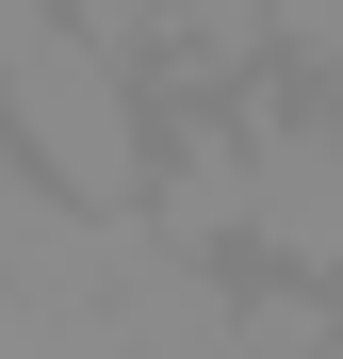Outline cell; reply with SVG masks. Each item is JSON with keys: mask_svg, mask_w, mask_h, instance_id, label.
Returning <instances> with one entry per match:
<instances>
[{"mask_svg": "<svg viewBox=\"0 0 343 359\" xmlns=\"http://www.w3.org/2000/svg\"><path fill=\"white\" fill-rule=\"evenodd\" d=\"M0 147H17L66 212H147V163H163V114L147 82L82 49L49 0H0Z\"/></svg>", "mask_w": 343, "mask_h": 359, "instance_id": "1", "label": "cell"}, {"mask_svg": "<svg viewBox=\"0 0 343 359\" xmlns=\"http://www.w3.org/2000/svg\"><path fill=\"white\" fill-rule=\"evenodd\" d=\"M229 359H343V294H311V278L229 294Z\"/></svg>", "mask_w": 343, "mask_h": 359, "instance_id": "4", "label": "cell"}, {"mask_svg": "<svg viewBox=\"0 0 343 359\" xmlns=\"http://www.w3.org/2000/svg\"><path fill=\"white\" fill-rule=\"evenodd\" d=\"M163 17H180V66H196V82L278 66V0H163Z\"/></svg>", "mask_w": 343, "mask_h": 359, "instance_id": "5", "label": "cell"}, {"mask_svg": "<svg viewBox=\"0 0 343 359\" xmlns=\"http://www.w3.org/2000/svg\"><path fill=\"white\" fill-rule=\"evenodd\" d=\"M147 229L180 262H213V245H246V114H229L213 82H196V114L163 131V163H147Z\"/></svg>", "mask_w": 343, "mask_h": 359, "instance_id": "3", "label": "cell"}, {"mask_svg": "<svg viewBox=\"0 0 343 359\" xmlns=\"http://www.w3.org/2000/svg\"><path fill=\"white\" fill-rule=\"evenodd\" d=\"M246 114V245L343 294V98H229Z\"/></svg>", "mask_w": 343, "mask_h": 359, "instance_id": "2", "label": "cell"}]
</instances>
